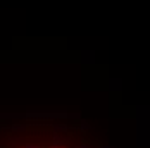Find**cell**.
I'll list each match as a JSON object with an SVG mask.
<instances>
[{
	"mask_svg": "<svg viewBox=\"0 0 150 148\" xmlns=\"http://www.w3.org/2000/svg\"><path fill=\"white\" fill-rule=\"evenodd\" d=\"M78 148H91V147H90V145H88V143H83V145H79V147H78Z\"/></svg>",
	"mask_w": 150,
	"mask_h": 148,
	"instance_id": "6da1fadb",
	"label": "cell"
},
{
	"mask_svg": "<svg viewBox=\"0 0 150 148\" xmlns=\"http://www.w3.org/2000/svg\"><path fill=\"white\" fill-rule=\"evenodd\" d=\"M24 148H40V147H38V145H26Z\"/></svg>",
	"mask_w": 150,
	"mask_h": 148,
	"instance_id": "7a4b0ae2",
	"label": "cell"
},
{
	"mask_svg": "<svg viewBox=\"0 0 150 148\" xmlns=\"http://www.w3.org/2000/svg\"><path fill=\"white\" fill-rule=\"evenodd\" d=\"M100 148H109V147H100Z\"/></svg>",
	"mask_w": 150,
	"mask_h": 148,
	"instance_id": "3957f363",
	"label": "cell"
}]
</instances>
